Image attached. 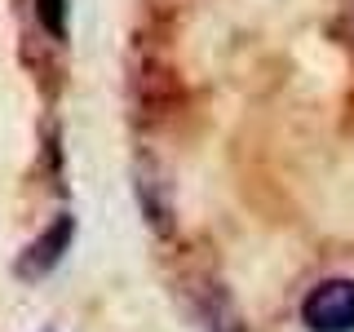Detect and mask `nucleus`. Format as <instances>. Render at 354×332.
Masks as SVG:
<instances>
[{
	"label": "nucleus",
	"mask_w": 354,
	"mask_h": 332,
	"mask_svg": "<svg viewBox=\"0 0 354 332\" xmlns=\"http://www.w3.org/2000/svg\"><path fill=\"white\" fill-rule=\"evenodd\" d=\"M346 40L354 44V0H350V9H346Z\"/></svg>",
	"instance_id": "20e7f679"
},
{
	"label": "nucleus",
	"mask_w": 354,
	"mask_h": 332,
	"mask_svg": "<svg viewBox=\"0 0 354 332\" xmlns=\"http://www.w3.org/2000/svg\"><path fill=\"white\" fill-rule=\"evenodd\" d=\"M71 239H75V217L71 213H58V217H53V226L44 230L40 239L27 243V252L18 257V275H22V279H44V275H49L53 266L71 252Z\"/></svg>",
	"instance_id": "f03ea898"
},
{
	"label": "nucleus",
	"mask_w": 354,
	"mask_h": 332,
	"mask_svg": "<svg viewBox=\"0 0 354 332\" xmlns=\"http://www.w3.org/2000/svg\"><path fill=\"white\" fill-rule=\"evenodd\" d=\"M301 324L310 332H354V279L337 275L315 284L301 302Z\"/></svg>",
	"instance_id": "f257e3e1"
},
{
	"label": "nucleus",
	"mask_w": 354,
	"mask_h": 332,
	"mask_svg": "<svg viewBox=\"0 0 354 332\" xmlns=\"http://www.w3.org/2000/svg\"><path fill=\"white\" fill-rule=\"evenodd\" d=\"M36 14H40L44 31H49L53 40L66 36V0H36Z\"/></svg>",
	"instance_id": "7ed1b4c3"
}]
</instances>
